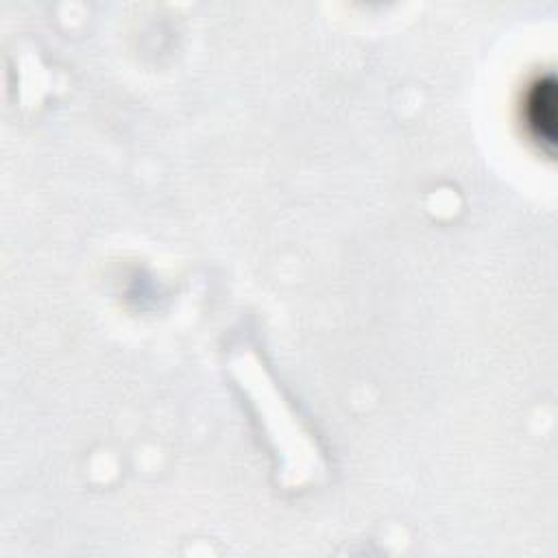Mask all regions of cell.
Listing matches in <instances>:
<instances>
[{"label": "cell", "instance_id": "obj_1", "mask_svg": "<svg viewBox=\"0 0 558 558\" xmlns=\"http://www.w3.org/2000/svg\"><path fill=\"white\" fill-rule=\"evenodd\" d=\"M523 120L532 140L549 155L556 144V83L551 74L538 76L525 92Z\"/></svg>", "mask_w": 558, "mask_h": 558}]
</instances>
